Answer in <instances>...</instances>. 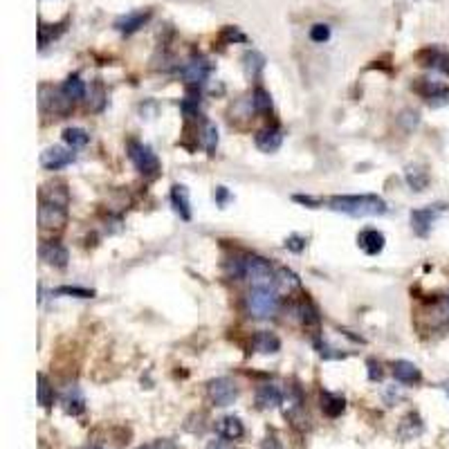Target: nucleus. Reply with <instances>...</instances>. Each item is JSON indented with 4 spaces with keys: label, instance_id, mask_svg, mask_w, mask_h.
I'll use <instances>...</instances> for the list:
<instances>
[{
    "label": "nucleus",
    "instance_id": "f257e3e1",
    "mask_svg": "<svg viewBox=\"0 0 449 449\" xmlns=\"http://www.w3.org/2000/svg\"><path fill=\"white\" fill-rule=\"evenodd\" d=\"M328 207L333 211L346 213L352 218H369V216H382L387 213V202L380 196L362 194V196H335L328 200Z\"/></svg>",
    "mask_w": 449,
    "mask_h": 449
},
{
    "label": "nucleus",
    "instance_id": "f03ea898",
    "mask_svg": "<svg viewBox=\"0 0 449 449\" xmlns=\"http://www.w3.org/2000/svg\"><path fill=\"white\" fill-rule=\"evenodd\" d=\"M245 306L254 319H272L279 313L281 299L274 287H252L245 297Z\"/></svg>",
    "mask_w": 449,
    "mask_h": 449
},
{
    "label": "nucleus",
    "instance_id": "7ed1b4c3",
    "mask_svg": "<svg viewBox=\"0 0 449 449\" xmlns=\"http://www.w3.org/2000/svg\"><path fill=\"white\" fill-rule=\"evenodd\" d=\"M243 279L252 287H274L276 270L270 261L261 259V256H248V259H243Z\"/></svg>",
    "mask_w": 449,
    "mask_h": 449
},
{
    "label": "nucleus",
    "instance_id": "20e7f679",
    "mask_svg": "<svg viewBox=\"0 0 449 449\" xmlns=\"http://www.w3.org/2000/svg\"><path fill=\"white\" fill-rule=\"evenodd\" d=\"M128 157L135 164V169L144 176H155L159 171V159L153 153V148L142 142H131L128 144Z\"/></svg>",
    "mask_w": 449,
    "mask_h": 449
},
{
    "label": "nucleus",
    "instance_id": "39448f33",
    "mask_svg": "<svg viewBox=\"0 0 449 449\" xmlns=\"http://www.w3.org/2000/svg\"><path fill=\"white\" fill-rule=\"evenodd\" d=\"M207 393H209V400L216 404V407H231L238 398V387L236 382L229 378H216L209 382Z\"/></svg>",
    "mask_w": 449,
    "mask_h": 449
},
{
    "label": "nucleus",
    "instance_id": "423d86ee",
    "mask_svg": "<svg viewBox=\"0 0 449 449\" xmlns=\"http://www.w3.org/2000/svg\"><path fill=\"white\" fill-rule=\"evenodd\" d=\"M180 74H183V79L187 85H202L207 79H209V74H211V63L205 59V57H191L183 70H180Z\"/></svg>",
    "mask_w": 449,
    "mask_h": 449
},
{
    "label": "nucleus",
    "instance_id": "0eeeda50",
    "mask_svg": "<svg viewBox=\"0 0 449 449\" xmlns=\"http://www.w3.org/2000/svg\"><path fill=\"white\" fill-rule=\"evenodd\" d=\"M38 222L43 229H61L63 224L68 222V209L66 205H59V202H45L38 209Z\"/></svg>",
    "mask_w": 449,
    "mask_h": 449
},
{
    "label": "nucleus",
    "instance_id": "6e6552de",
    "mask_svg": "<svg viewBox=\"0 0 449 449\" xmlns=\"http://www.w3.org/2000/svg\"><path fill=\"white\" fill-rule=\"evenodd\" d=\"M77 155L72 153V148H63V146H50L43 151L41 155V164L45 166L48 171H59V169H66L70 166Z\"/></svg>",
    "mask_w": 449,
    "mask_h": 449
},
{
    "label": "nucleus",
    "instance_id": "1a4fd4ad",
    "mask_svg": "<svg viewBox=\"0 0 449 449\" xmlns=\"http://www.w3.org/2000/svg\"><path fill=\"white\" fill-rule=\"evenodd\" d=\"M443 211V205H434V207H425V209H415L411 211V227L418 236H427L432 231L434 222L438 218V213Z\"/></svg>",
    "mask_w": 449,
    "mask_h": 449
},
{
    "label": "nucleus",
    "instance_id": "9d476101",
    "mask_svg": "<svg viewBox=\"0 0 449 449\" xmlns=\"http://www.w3.org/2000/svg\"><path fill=\"white\" fill-rule=\"evenodd\" d=\"M41 259L50 267H66L70 261V254L66 245H61L59 241H50L41 245Z\"/></svg>",
    "mask_w": 449,
    "mask_h": 449
},
{
    "label": "nucleus",
    "instance_id": "9b49d317",
    "mask_svg": "<svg viewBox=\"0 0 449 449\" xmlns=\"http://www.w3.org/2000/svg\"><path fill=\"white\" fill-rule=\"evenodd\" d=\"M61 404H63V409H66V413H70V415H81L85 411V398L77 384H70V387L63 391Z\"/></svg>",
    "mask_w": 449,
    "mask_h": 449
},
{
    "label": "nucleus",
    "instance_id": "f8f14e48",
    "mask_svg": "<svg viewBox=\"0 0 449 449\" xmlns=\"http://www.w3.org/2000/svg\"><path fill=\"white\" fill-rule=\"evenodd\" d=\"M148 18H151V9H146V12H131L122 18H117L115 27L120 29L122 34H133V31H137L148 23Z\"/></svg>",
    "mask_w": 449,
    "mask_h": 449
},
{
    "label": "nucleus",
    "instance_id": "ddd939ff",
    "mask_svg": "<svg viewBox=\"0 0 449 449\" xmlns=\"http://www.w3.org/2000/svg\"><path fill=\"white\" fill-rule=\"evenodd\" d=\"M283 402V391L276 387V384H263L256 391V404L261 409H274Z\"/></svg>",
    "mask_w": 449,
    "mask_h": 449
},
{
    "label": "nucleus",
    "instance_id": "4468645a",
    "mask_svg": "<svg viewBox=\"0 0 449 449\" xmlns=\"http://www.w3.org/2000/svg\"><path fill=\"white\" fill-rule=\"evenodd\" d=\"M384 243H387V238H384V234L378 231V229H364L357 236V245L362 250H364L369 256H376L384 250Z\"/></svg>",
    "mask_w": 449,
    "mask_h": 449
},
{
    "label": "nucleus",
    "instance_id": "2eb2a0df",
    "mask_svg": "<svg viewBox=\"0 0 449 449\" xmlns=\"http://www.w3.org/2000/svg\"><path fill=\"white\" fill-rule=\"evenodd\" d=\"M283 144V133L279 131V128H263V131L256 135V146L261 148L263 153H274V151H279Z\"/></svg>",
    "mask_w": 449,
    "mask_h": 449
},
{
    "label": "nucleus",
    "instance_id": "dca6fc26",
    "mask_svg": "<svg viewBox=\"0 0 449 449\" xmlns=\"http://www.w3.org/2000/svg\"><path fill=\"white\" fill-rule=\"evenodd\" d=\"M216 432L220 438H224V441H238V438L245 434V427L236 415H224V418H220L216 422Z\"/></svg>",
    "mask_w": 449,
    "mask_h": 449
},
{
    "label": "nucleus",
    "instance_id": "f3484780",
    "mask_svg": "<svg viewBox=\"0 0 449 449\" xmlns=\"http://www.w3.org/2000/svg\"><path fill=\"white\" fill-rule=\"evenodd\" d=\"M252 346L256 352H261V355H272V352L281 350V339L274 333H270V330H261V333L254 335Z\"/></svg>",
    "mask_w": 449,
    "mask_h": 449
},
{
    "label": "nucleus",
    "instance_id": "a211bd4d",
    "mask_svg": "<svg viewBox=\"0 0 449 449\" xmlns=\"http://www.w3.org/2000/svg\"><path fill=\"white\" fill-rule=\"evenodd\" d=\"M393 376L398 382L402 384H418L422 380V373L420 369L413 364V362H407V359H398L393 364Z\"/></svg>",
    "mask_w": 449,
    "mask_h": 449
},
{
    "label": "nucleus",
    "instance_id": "6ab92c4d",
    "mask_svg": "<svg viewBox=\"0 0 449 449\" xmlns=\"http://www.w3.org/2000/svg\"><path fill=\"white\" fill-rule=\"evenodd\" d=\"M171 205H173L180 218L191 220V202H189V191L185 185H173V189H171Z\"/></svg>",
    "mask_w": 449,
    "mask_h": 449
},
{
    "label": "nucleus",
    "instance_id": "aec40b11",
    "mask_svg": "<svg viewBox=\"0 0 449 449\" xmlns=\"http://www.w3.org/2000/svg\"><path fill=\"white\" fill-rule=\"evenodd\" d=\"M243 68L250 79H259L261 72L265 70V57L256 50H248L243 57Z\"/></svg>",
    "mask_w": 449,
    "mask_h": 449
},
{
    "label": "nucleus",
    "instance_id": "412c9836",
    "mask_svg": "<svg viewBox=\"0 0 449 449\" xmlns=\"http://www.w3.org/2000/svg\"><path fill=\"white\" fill-rule=\"evenodd\" d=\"M61 92L66 94L70 101H79V99L85 97V83H83V79L79 77V74H70V77L63 81Z\"/></svg>",
    "mask_w": 449,
    "mask_h": 449
},
{
    "label": "nucleus",
    "instance_id": "4be33fe9",
    "mask_svg": "<svg viewBox=\"0 0 449 449\" xmlns=\"http://www.w3.org/2000/svg\"><path fill=\"white\" fill-rule=\"evenodd\" d=\"M404 178H407V185L413 189V191H425L427 185H429V173L418 166V164H411L407 166V171H404Z\"/></svg>",
    "mask_w": 449,
    "mask_h": 449
},
{
    "label": "nucleus",
    "instance_id": "5701e85b",
    "mask_svg": "<svg viewBox=\"0 0 449 449\" xmlns=\"http://www.w3.org/2000/svg\"><path fill=\"white\" fill-rule=\"evenodd\" d=\"M322 409H324V413L326 415H330V418H337V415L344 411V407H346V402H344V398L341 395H335V393H324V398H322Z\"/></svg>",
    "mask_w": 449,
    "mask_h": 449
},
{
    "label": "nucleus",
    "instance_id": "b1692460",
    "mask_svg": "<svg viewBox=\"0 0 449 449\" xmlns=\"http://www.w3.org/2000/svg\"><path fill=\"white\" fill-rule=\"evenodd\" d=\"M276 285H279L281 290L292 292V290H297V287H301V279H299V276L292 270L279 267V270H276Z\"/></svg>",
    "mask_w": 449,
    "mask_h": 449
},
{
    "label": "nucleus",
    "instance_id": "393cba45",
    "mask_svg": "<svg viewBox=\"0 0 449 449\" xmlns=\"http://www.w3.org/2000/svg\"><path fill=\"white\" fill-rule=\"evenodd\" d=\"M63 140H66V144L70 148H81L90 142V135L83 131V128H77V126H72V128H66L63 131Z\"/></svg>",
    "mask_w": 449,
    "mask_h": 449
},
{
    "label": "nucleus",
    "instance_id": "a878e982",
    "mask_svg": "<svg viewBox=\"0 0 449 449\" xmlns=\"http://www.w3.org/2000/svg\"><path fill=\"white\" fill-rule=\"evenodd\" d=\"M36 400L41 407L50 409L55 404V389L50 387V382L45 376H38V387H36Z\"/></svg>",
    "mask_w": 449,
    "mask_h": 449
},
{
    "label": "nucleus",
    "instance_id": "bb28decb",
    "mask_svg": "<svg viewBox=\"0 0 449 449\" xmlns=\"http://www.w3.org/2000/svg\"><path fill=\"white\" fill-rule=\"evenodd\" d=\"M43 200L45 202H59V205L68 207V189L63 185H50L43 189Z\"/></svg>",
    "mask_w": 449,
    "mask_h": 449
},
{
    "label": "nucleus",
    "instance_id": "cd10ccee",
    "mask_svg": "<svg viewBox=\"0 0 449 449\" xmlns=\"http://www.w3.org/2000/svg\"><path fill=\"white\" fill-rule=\"evenodd\" d=\"M252 108L256 113H270L272 111V97L270 92L263 90V88H256L252 92Z\"/></svg>",
    "mask_w": 449,
    "mask_h": 449
},
{
    "label": "nucleus",
    "instance_id": "c85d7f7f",
    "mask_svg": "<svg viewBox=\"0 0 449 449\" xmlns=\"http://www.w3.org/2000/svg\"><path fill=\"white\" fill-rule=\"evenodd\" d=\"M202 144H205L209 155H213V151H216V146H218V128H216V124H211V122L205 124V131H202Z\"/></svg>",
    "mask_w": 449,
    "mask_h": 449
},
{
    "label": "nucleus",
    "instance_id": "c756f323",
    "mask_svg": "<svg viewBox=\"0 0 449 449\" xmlns=\"http://www.w3.org/2000/svg\"><path fill=\"white\" fill-rule=\"evenodd\" d=\"M299 313H301V319H304L306 326H319V313L313 304H301Z\"/></svg>",
    "mask_w": 449,
    "mask_h": 449
},
{
    "label": "nucleus",
    "instance_id": "7c9ffc66",
    "mask_svg": "<svg viewBox=\"0 0 449 449\" xmlns=\"http://www.w3.org/2000/svg\"><path fill=\"white\" fill-rule=\"evenodd\" d=\"M427 66H432L436 70L449 74V55H445V52H432V59H429Z\"/></svg>",
    "mask_w": 449,
    "mask_h": 449
},
{
    "label": "nucleus",
    "instance_id": "2f4dec72",
    "mask_svg": "<svg viewBox=\"0 0 449 449\" xmlns=\"http://www.w3.org/2000/svg\"><path fill=\"white\" fill-rule=\"evenodd\" d=\"M310 38H313L315 43H326L330 38V27L324 25V23H317L310 27Z\"/></svg>",
    "mask_w": 449,
    "mask_h": 449
},
{
    "label": "nucleus",
    "instance_id": "473e14b6",
    "mask_svg": "<svg viewBox=\"0 0 449 449\" xmlns=\"http://www.w3.org/2000/svg\"><path fill=\"white\" fill-rule=\"evenodd\" d=\"M59 294H72V297H81V299H88L94 292L92 290H85V287H70V285H63L59 287Z\"/></svg>",
    "mask_w": 449,
    "mask_h": 449
},
{
    "label": "nucleus",
    "instance_id": "72a5a7b5",
    "mask_svg": "<svg viewBox=\"0 0 449 449\" xmlns=\"http://www.w3.org/2000/svg\"><path fill=\"white\" fill-rule=\"evenodd\" d=\"M304 238H299V236H292V238H287L285 241V248H290L292 252H301L304 250Z\"/></svg>",
    "mask_w": 449,
    "mask_h": 449
},
{
    "label": "nucleus",
    "instance_id": "f704fd0d",
    "mask_svg": "<svg viewBox=\"0 0 449 449\" xmlns=\"http://www.w3.org/2000/svg\"><path fill=\"white\" fill-rule=\"evenodd\" d=\"M261 449H283V445L279 443V438H276L274 434L272 436H267L265 441H263V447Z\"/></svg>",
    "mask_w": 449,
    "mask_h": 449
},
{
    "label": "nucleus",
    "instance_id": "c9c22d12",
    "mask_svg": "<svg viewBox=\"0 0 449 449\" xmlns=\"http://www.w3.org/2000/svg\"><path fill=\"white\" fill-rule=\"evenodd\" d=\"M369 366H371V376H369V378H371L373 382L380 380V378H382V369H380V364H376V362L371 359V362H369Z\"/></svg>",
    "mask_w": 449,
    "mask_h": 449
},
{
    "label": "nucleus",
    "instance_id": "e433bc0d",
    "mask_svg": "<svg viewBox=\"0 0 449 449\" xmlns=\"http://www.w3.org/2000/svg\"><path fill=\"white\" fill-rule=\"evenodd\" d=\"M297 202H301V205H308V207H319V200L310 198V196H294Z\"/></svg>",
    "mask_w": 449,
    "mask_h": 449
},
{
    "label": "nucleus",
    "instance_id": "4c0bfd02",
    "mask_svg": "<svg viewBox=\"0 0 449 449\" xmlns=\"http://www.w3.org/2000/svg\"><path fill=\"white\" fill-rule=\"evenodd\" d=\"M207 449H234V447L229 443H224V441H213V443L207 445Z\"/></svg>",
    "mask_w": 449,
    "mask_h": 449
},
{
    "label": "nucleus",
    "instance_id": "58836bf2",
    "mask_svg": "<svg viewBox=\"0 0 449 449\" xmlns=\"http://www.w3.org/2000/svg\"><path fill=\"white\" fill-rule=\"evenodd\" d=\"M155 449H178V447H176L173 443H171V441H159V443L155 445Z\"/></svg>",
    "mask_w": 449,
    "mask_h": 449
},
{
    "label": "nucleus",
    "instance_id": "ea45409f",
    "mask_svg": "<svg viewBox=\"0 0 449 449\" xmlns=\"http://www.w3.org/2000/svg\"><path fill=\"white\" fill-rule=\"evenodd\" d=\"M137 449H155V447H144V445H142V447H137Z\"/></svg>",
    "mask_w": 449,
    "mask_h": 449
},
{
    "label": "nucleus",
    "instance_id": "a19ab883",
    "mask_svg": "<svg viewBox=\"0 0 449 449\" xmlns=\"http://www.w3.org/2000/svg\"><path fill=\"white\" fill-rule=\"evenodd\" d=\"M92 449H101V447H92Z\"/></svg>",
    "mask_w": 449,
    "mask_h": 449
}]
</instances>
